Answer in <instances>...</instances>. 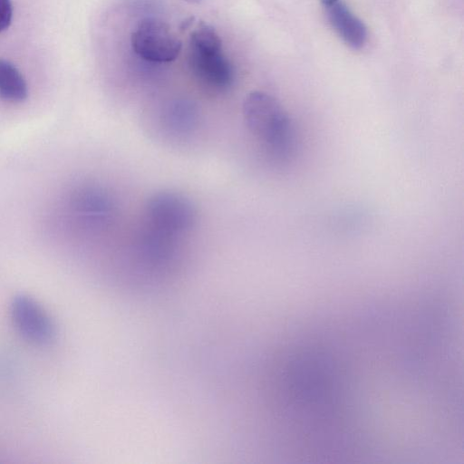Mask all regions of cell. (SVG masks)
Segmentation results:
<instances>
[{
  "instance_id": "277c9868",
  "label": "cell",
  "mask_w": 464,
  "mask_h": 464,
  "mask_svg": "<svg viewBox=\"0 0 464 464\" xmlns=\"http://www.w3.org/2000/svg\"><path fill=\"white\" fill-rule=\"evenodd\" d=\"M188 65L199 82L210 90L224 92L234 82L233 67L222 49L200 50L189 47Z\"/></svg>"
},
{
  "instance_id": "30bf717a",
  "label": "cell",
  "mask_w": 464,
  "mask_h": 464,
  "mask_svg": "<svg viewBox=\"0 0 464 464\" xmlns=\"http://www.w3.org/2000/svg\"><path fill=\"white\" fill-rule=\"evenodd\" d=\"M184 2H187L188 4H199L202 0H182Z\"/></svg>"
},
{
  "instance_id": "ba28073f",
  "label": "cell",
  "mask_w": 464,
  "mask_h": 464,
  "mask_svg": "<svg viewBox=\"0 0 464 464\" xmlns=\"http://www.w3.org/2000/svg\"><path fill=\"white\" fill-rule=\"evenodd\" d=\"M189 47L200 50L222 49V43L216 30L201 22L191 33Z\"/></svg>"
},
{
  "instance_id": "3957f363",
  "label": "cell",
  "mask_w": 464,
  "mask_h": 464,
  "mask_svg": "<svg viewBox=\"0 0 464 464\" xmlns=\"http://www.w3.org/2000/svg\"><path fill=\"white\" fill-rule=\"evenodd\" d=\"M133 51L142 59L164 63L174 61L182 43L170 26L164 21L149 17L141 20L130 37Z\"/></svg>"
},
{
  "instance_id": "6da1fadb",
  "label": "cell",
  "mask_w": 464,
  "mask_h": 464,
  "mask_svg": "<svg viewBox=\"0 0 464 464\" xmlns=\"http://www.w3.org/2000/svg\"><path fill=\"white\" fill-rule=\"evenodd\" d=\"M247 128L276 161L287 162L295 151L292 122L279 102L263 92L249 93L243 104Z\"/></svg>"
},
{
  "instance_id": "52a82bcc",
  "label": "cell",
  "mask_w": 464,
  "mask_h": 464,
  "mask_svg": "<svg viewBox=\"0 0 464 464\" xmlns=\"http://www.w3.org/2000/svg\"><path fill=\"white\" fill-rule=\"evenodd\" d=\"M27 84L17 68L0 59V98L10 102H21L27 98Z\"/></svg>"
},
{
  "instance_id": "5b68a950",
  "label": "cell",
  "mask_w": 464,
  "mask_h": 464,
  "mask_svg": "<svg viewBox=\"0 0 464 464\" xmlns=\"http://www.w3.org/2000/svg\"><path fill=\"white\" fill-rule=\"evenodd\" d=\"M324 14L340 38L351 48L361 49L367 41V28L343 0H319Z\"/></svg>"
},
{
  "instance_id": "8992f818",
  "label": "cell",
  "mask_w": 464,
  "mask_h": 464,
  "mask_svg": "<svg viewBox=\"0 0 464 464\" xmlns=\"http://www.w3.org/2000/svg\"><path fill=\"white\" fill-rule=\"evenodd\" d=\"M161 127L168 135L185 138L198 127V111L189 100L176 99L169 102L160 115Z\"/></svg>"
},
{
  "instance_id": "7a4b0ae2",
  "label": "cell",
  "mask_w": 464,
  "mask_h": 464,
  "mask_svg": "<svg viewBox=\"0 0 464 464\" xmlns=\"http://www.w3.org/2000/svg\"><path fill=\"white\" fill-rule=\"evenodd\" d=\"M196 220V209L188 198L177 192L162 191L147 201L142 224L180 239L193 229Z\"/></svg>"
},
{
  "instance_id": "9c48e42d",
  "label": "cell",
  "mask_w": 464,
  "mask_h": 464,
  "mask_svg": "<svg viewBox=\"0 0 464 464\" xmlns=\"http://www.w3.org/2000/svg\"><path fill=\"white\" fill-rule=\"evenodd\" d=\"M13 6L11 0H0V33L5 31L11 24Z\"/></svg>"
}]
</instances>
